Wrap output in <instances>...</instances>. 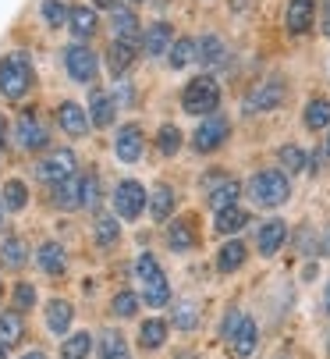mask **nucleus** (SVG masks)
Instances as JSON below:
<instances>
[{"label": "nucleus", "mask_w": 330, "mask_h": 359, "mask_svg": "<svg viewBox=\"0 0 330 359\" xmlns=\"http://www.w3.org/2000/svg\"><path fill=\"white\" fill-rule=\"evenodd\" d=\"M238 196H242V185H238L235 178H224L220 185H213V189L206 192V203L220 214V210H228V207H238Z\"/></svg>", "instance_id": "18"}, {"label": "nucleus", "mask_w": 330, "mask_h": 359, "mask_svg": "<svg viewBox=\"0 0 330 359\" xmlns=\"http://www.w3.org/2000/svg\"><path fill=\"white\" fill-rule=\"evenodd\" d=\"M284 238H288V224H284L281 217L263 221L259 231H256V249H259V256H277L281 245H284Z\"/></svg>", "instance_id": "11"}, {"label": "nucleus", "mask_w": 330, "mask_h": 359, "mask_svg": "<svg viewBox=\"0 0 330 359\" xmlns=\"http://www.w3.org/2000/svg\"><path fill=\"white\" fill-rule=\"evenodd\" d=\"M316 249H319L323 256H330V224L323 228V238H319V245H316Z\"/></svg>", "instance_id": "47"}, {"label": "nucleus", "mask_w": 330, "mask_h": 359, "mask_svg": "<svg viewBox=\"0 0 330 359\" xmlns=\"http://www.w3.org/2000/svg\"><path fill=\"white\" fill-rule=\"evenodd\" d=\"M4 210H8V207H4V199H0V221H4Z\"/></svg>", "instance_id": "54"}, {"label": "nucleus", "mask_w": 330, "mask_h": 359, "mask_svg": "<svg viewBox=\"0 0 330 359\" xmlns=\"http://www.w3.org/2000/svg\"><path fill=\"white\" fill-rule=\"evenodd\" d=\"M22 338H25V320H22V313H18V310L0 313V345L15 348Z\"/></svg>", "instance_id": "24"}, {"label": "nucleus", "mask_w": 330, "mask_h": 359, "mask_svg": "<svg viewBox=\"0 0 330 359\" xmlns=\"http://www.w3.org/2000/svg\"><path fill=\"white\" fill-rule=\"evenodd\" d=\"M199 61L206 65V68H220V65H224L228 61V46H224V39H220V36H202L199 39Z\"/></svg>", "instance_id": "26"}, {"label": "nucleus", "mask_w": 330, "mask_h": 359, "mask_svg": "<svg viewBox=\"0 0 330 359\" xmlns=\"http://www.w3.org/2000/svg\"><path fill=\"white\" fill-rule=\"evenodd\" d=\"M43 18H46V25L57 29V25H64L71 18V11L61 4V0H43Z\"/></svg>", "instance_id": "43"}, {"label": "nucleus", "mask_w": 330, "mask_h": 359, "mask_svg": "<svg viewBox=\"0 0 330 359\" xmlns=\"http://www.w3.org/2000/svg\"><path fill=\"white\" fill-rule=\"evenodd\" d=\"M110 310H114V317H121V320L135 317V310H139V295H135V292H118L114 299H110Z\"/></svg>", "instance_id": "41"}, {"label": "nucleus", "mask_w": 330, "mask_h": 359, "mask_svg": "<svg viewBox=\"0 0 330 359\" xmlns=\"http://www.w3.org/2000/svg\"><path fill=\"white\" fill-rule=\"evenodd\" d=\"M132 4H142V0H132Z\"/></svg>", "instance_id": "56"}, {"label": "nucleus", "mask_w": 330, "mask_h": 359, "mask_svg": "<svg viewBox=\"0 0 330 359\" xmlns=\"http://www.w3.org/2000/svg\"><path fill=\"white\" fill-rule=\"evenodd\" d=\"M15 139H18V146L22 149H29V153H36V149H46V142H50V132L36 121V114H22L18 118V125H15Z\"/></svg>", "instance_id": "12"}, {"label": "nucleus", "mask_w": 330, "mask_h": 359, "mask_svg": "<svg viewBox=\"0 0 330 359\" xmlns=\"http://www.w3.org/2000/svg\"><path fill=\"white\" fill-rule=\"evenodd\" d=\"M4 139H8V121H4V114H0V146H4Z\"/></svg>", "instance_id": "49"}, {"label": "nucleus", "mask_w": 330, "mask_h": 359, "mask_svg": "<svg viewBox=\"0 0 330 359\" xmlns=\"http://www.w3.org/2000/svg\"><path fill=\"white\" fill-rule=\"evenodd\" d=\"M89 348H92V334H89V331H75V334L64 338V345H61V359H85Z\"/></svg>", "instance_id": "33"}, {"label": "nucleus", "mask_w": 330, "mask_h": 359, "mask_svg": "<svg viewBox=\"0 0 330 359\" xmlns=\"http://www.w3.org/2000/svg\"><path fill=\"white\" fill-rule=\"evenodd\" d=\"M135 278L142 281V299H146L149 306H167V302H171L167 274L160 271V264H156L153 252H139V260H135Z\"/></svg>", "instance_id": "2"}, {"label": "nucleus", "mask_w": 330, "mask_h": 359, "mask_svg": "<svg viewBox=\"0 0 330 359\" xmlns=\"http://www.w3.org/2000/svg\"><path fill=\"white\" fill-rule=\"evenodd\" d=\"M228 135H231V121H228L224 114H209V118L195 128V135H192V149H195V153H213V149L224 146Z\"/></svg>", "instance_id": "8"}, {"label": "nucleus", "mask_w": 330, "mask_h": 359, "mask_svg": "<svg viewBox=\"0 0 330 359\" xmlns=\"http://www.w3.org/2000/svg\"><path fill=\"white\" fill-rule=\"evenodd\" d=\"M64 68H68V75L75 79V82H96V72H99V61H96V54L89 46H68L64 50Z\"/></svg>", "instance_id": "9"}, {"label": "nucleus", "mask_w": 330, "mask_h": 359, "mask_svg": "<svg viewBox=\"0 0 330 359\" xmlns=\"http://www.w3.org/2000/svg\"><path fill=\"white\" fill-rule=\"evenodd\" d=\"M32 302H36V288H32L29 281H22V285L15 288V310L22 313V310H29Z\"/></svg>", "instance_id": "45"}, {"label": "nucleus", "mask_w": 330, "mask_h": 359, "mask_svg": "<svg viewBox=\"0 0 330 359\" xmlns=\"http://www.w3.org/2000/svg\"><path fill=\"white\" fill-rule=\"evenodd\" d=\"M323 36H330V0H326V11H323Z\"/></svg>", "instance_id": "48"}, {"label": "nucleus", "mask_w": 330, "mask_h": 359, "mask_svg": "<svg viewBox=\"0 0 330 359\" xmlns=\"http://www.w3.org/2000/svg\"><path fill=\"white\" fill-rule=\"evenodd\" d=\"M249 224V210H242V207H228V210H220L216 214V231L220 235H235V231H242Z\"/></svg>", "instance_id": "30"}, {"label": "nucleus", "mask_w": 330, "mask_h": 359, "mask_svg": "<svg viewBox=\"0 0 330 359\" xmlns=\"http://www.w3.org/2000/svg\"><path fill=\"white\" fill-rule=\"evenodd\" d=\"M326 125H330V100L312 96L309 104H305V128L319 132V128H326Z\"/></svg>", "instance_id": "31"}, {"label": "nucleus", "mask_w": 330, "mask_h": 359, "mask_svg": "<svg viewBox=\"0 0 330 359\" xmlns=\"http://www.w3.org/2000/svg\"><path fill=\"white\" fill-rule=\"evenodd\" d=\"M171 320H174V327H181V331H192V327L199 324V310H195V302H178Z\"/></svg>", "instance_id": "42"}, {"label": "nucleus", "mask_w": 330, "mask_h": 359, "mask_svg": "<svg viewBox=\"0 0 330 359\" xmlns=\"http://www.w3.org/2000/svg\"><path fill=\"white\" fill-rule=\"evenodd\" d=\"M142 142H146L142 125H135V121L121 125V128H118V139H114V153H118V161L135 164V161L142 157Z\"/></svg>", "instance_id": "10"}, {"label": "nucleus", "mask_w": 330, "mask_h": 359, "mask_svg": "<svg viewBox=\"0 0 330 359\" xmlns=\"http://www.w3.org/2000/svg\"><path fill=\"white\" fill-rule=\"evenodd\" d=\"M53 207L78 210V207H82V178H68V182H61V185H53Z\"/></svg>", "instance_id": "23"}, {"label": "nucleus", "mask_w": 330, "mask_h": 359, "mask_svg": "<svg viewBox=\"0 0 330 359\" xmlns=\"http://www.w3.org/2000/svg\"><path fill=\"white\" fill-rule=\"evenodd\" d=\"M326 345H330V341H326Z\"/></svg>", "instance_id": "57"}, {"label": "nucleus", "mask_w": 330, "mask_h": 359, "mask_svg": "<svg viewBox=\"0 0 330 359\" xmlns=\"http://www.w3.org/2000/svg\"><path fill=\"white\" fill-rule=\"evenodd\" d=\"M256 341H259V327H256L252 317H245L242 327H238V334L231 338V352H235L238 359H249V355L256 352Z\"/></svg>", "instance_id": "22"}, {"label": "nucleus", "mask_w": 330, "mask_h": 359, "mask_svg": "<svg viewBox=\"0 0 330 359\" xmlns=\"http://www.w3.org/2000/svg\"><path fill=\"white\" fill-rule=\"evenodd\" d=\"M25 256H29V249H25L22 238H4V242H0V260H4V267L18 271L25 264Z\"/></svg>", "instance_id": "36"}, {"label": "nucleus", "mask_w": 330, "mask_h": 359, "mask_svg": "<svg viewBox=\"0 0 330 359\" xmlns=\"http://www.w3.org/2000/svg\"><path fill=\"white\" fill-rule=\"evenodd\" d=\"M167 57H171V68H185V65H192V61L199 57V43L185 36V39H178V43L171 46Z\"/></svg>", "instance_id": "38"}, {"label": "nucleus", "mask_w": 330, "mask_h": 359, "mask_svg": "<svg viewBox=\"0 0 330 359\" xmlns=\"http://www.w3.org/2000/svg\"><path fill=\"white\" fill-rule=\"evenodd\" d=\"M156 146H160L163 157H174V153L181 149V132H178V125H163L160 135H156Z\"/></svg>", "instance_id": "40"}, {"label": "nucleus", "mask_w": 330, "mask_h": 359, "mask_svg": "<svg viewBox=\"0 0 330 359\" xmlns=\"http://www.w3.org/2000/svg\"><path fill=\"white\" fill-rule=\"evenodd\" d=\"M146 207H149V196H146L142 182L125 178V182H118V185H114V210H118L125 221L142 217V210H146Z\"/></svg>", "instance_id": "6"}, {"label": "nucleus", "mask_w": 330, "mask_h": 359, "mask_svg": "<svg viewBox=\"0 0 330 359\" xmlns=\"http://www.w3.org/2000/svg\"><path fill=\"white\" fill-rule=\"evenodd\" d=\"M132 61H135V46H128V43H110V50H106V72L110 75H125L128 68H132Z\"/></svg>", "instance_id": "25"}, {"label": "nucleus", "mask_w": 330, "mask_h": 359, "mask_svg": "<svg viewBox=\"0 0 330 359\" xmlns=\"http://www.w3.org/2000/svg\"><path fill=\"white\" fill-rule=\"evenodd\" d=\"M110 29H114V39H118V43H128V46H139V43H142L139 18H135L128 8H114V11H110Z\"/></svg>", "instance_id": "13"}, {"label": "nucleus", "mask_w": 330, "mask_h": 359, "mask_svg": "<svg viewBox=\"0 0 330 359\" xmlns=\"http://www.w3.org/2000/svg\"><path fill=\"white\" fill-rule=\"evenodd\" d=\"M92 231H96V242H99L103 249H110V245L118 242V235H121V228H118L114 214H99V217H96V224H92Z\"/></svg>", "instance_id": "37"}, {"label": "nucleus", "mask_w": 330, "mask_h": 359, "mask_svg": "<svg viewBox=\"0 0 330 359\" xmlns=\"http://www.w3.org/2000/svg\"><path fill=\"white\" fill-rule=\"evenodd\" d=\"M36 260H39V267H43L50 278H61V274L68 271V256H64V249H61L57 242H46V245H39Z\"/></svg>", "instance_id": "21"}, {"label": "nucleus", "mask_w": 330, "mask_h": 359, "mask_svg": "<svg viewBox=\"0 0 330 359\" xmlns=\"http://www.w3.org/2000/svg\"><path fill=\"white\" fill-rule=\"evenodd\" d=\"M245 256H249L245 242H238V238L224 242V245L216 249V271H220V274H235V271L245 264Z\"/></svg>", "instance_id": "19"}, {"label": "nucleus", "mask_w": 330, "mask_h": 359, "mask_svg": "<svg viewBox=\"0 0 330 359\" xmlns=\"http://www.w3.org/2000/svg\"><path fill=\"white\" fill-rule=\"evenodd\" d=\"M68 25H71V32H75L78 39H89V36L96 32V11H92V8H85V4H78V8H71Z\"/></svg>", "instance_id": "32"}, {"label": "nucleus", "mask_w": 330, "mask_h": 359, "mask_svg": "<svg viewBox=\"0 0 330 359\" xmlns=\"http://www.w3.org/2000/svg\"><path fill=\"white\" fill-rule=\"evenodd\" d=\"M96 8H110V11H114L118 4H114V0H96Z\"/></svg>", "instance_id": "51"}, {"label": "nucleus", "mask_w": 330, "mask_h": 359, "mask_svg": "<svg viewBox=\"0 0 330 359\" xmlns=\"http://www.w3.org/2000/svg\"><path fill=\"white\" fill-rule=\"evenodd\" d=\"M82 207H85V210H96V207H99V178H96L92 171L82 178Z\"/></svg>", "instance_id": "44"}, {"label": "nucleus", "mask_w": 330, "mask_h": 359, "mask_svg": "<svg viewBox=\"0 0 330 359\" xmlns=\"http://www.w3.org/2000/svg\"><path fill=\"white\" fill-rule=\"evenodd\" d=\"M99 359H132L128 355V345L118 331H103L99 334Z\"/></svg>", "instance_id": "34"}, {"label": "nucleus", "mask_w": 330, "mask_h": 359, "mask_svg": "<svg viewBox=\"0 0 330 359\" xmlns=\"http://www.w3.org/2000/svg\"><path fill=\"white\" fill-rule=\"evenodd\" d=\"M89 118H92L96 128H106L110 121H114V100H110L103 89H92V96H89Z\"/></svg>", "instance_id": "27"}, {"label": "nucleus", "mask_w": 330, "mask_h": 359, "mask_svg": "<svg viewBox=\"0 0 330 359\" xmlns=\"http://www.w3.org/2000/svg\"><path fill=\"white\" fill-rule=\"evenodd\" d=\"M312 18H316V0H288V11H284L288 32H295V36L309 32Z\"/></svg>", "instance_id": "15"}, {"label": "nucleus", "mask_w": 330, "mask_h": 359, "mask_svg": "<svg viewBox=\"0 0 330 359\" xmlns=\"http://www.w3.org/2000/svg\"><path fill=\"white\" fill-rule=\"evenodd\" d=\"M249 196H252L256 207H266V210L284 207L288 196H291V182H288V175H284V171L266 168V171H259V175H252V178H249Z\"/></svg>", "instance_id": "1"}, {"label": "nucleus", "mask_w": 330, "mask_h": 359, "mask_svg": "<svg viewBox=\"0 0 330 359\" xmlns=\"http://www.w3.org/2000/svg\"><path fill=\"white\" fill-rule=\"evenodd\" d=\"M323 310L330 313V281H326V292H323Z\"/></svg>", "instance_id": "50"}, {"label": "nucleus", "mask_w": 330, "mask_h": 359, "mask_svg": "<svg viewBox=\"0 0 330 359\" xmlns=\"http://www.w3.org/2000/svg\"><path fill=\"white\" fill-rule=\"evenodd\" d=\"M171 210H174V189L171 185H156L149 192V214H153V221H167Z\"/></svg>", "instance_id": "28"}, {"label": "nucleus", "mask_w": 330, "mask_h": 359, "mask_svg": "<svg viewBox=\"0 0 330 359\" xmlns=\"http://www.w3.org/2000/svg\"><path fill=\"white\" fill-rule=\"evenodd\" d=\"M167 245H171L174 252H192V249L199 245L195 221H192V217H178V221H171V228H167Z\"/></svg>", "instance_id": "14"}, {"label": "nucleus", "mask_w": 330, "mask_h": 359, "mask_svg": "<svg viewBox=\"0 0 330 359\" xmlns=\"http://www.w3.org/2000/svg\"><path fill=\"white\" fill-rule=\"evenodd\" d=\"M0 199H4V207H8V210H25V203H29V189H25V182H18V178L4 182V189H0Z\"/></svg>", "instance_id": "35"}, {"label": "nucleus", "mask_w": 330, "mask_h": 359, "mask_svg": "<svg viewBox=\"0 0 330 359\" xmlns=\"http://www.w3.org/2000/svg\"><path fill=\"white\" fill-rule=\"evenodd\" d=\"M71 317H75V310H71L68 299H50V302H46V327H50L53 334H68Z\"/></svg>", "instance_id": "20"}, {"label": "nucleus", "mask_w": 330, "mask_h": 359, "mask_svg": "<svg viewBox=\"0 0 330 359\" xmlns=\"http://www.w3.org/2000/svg\"><path fill=\"white\" fill-rule=\"evenodd\" d=\"M323 157L330 161V132H326V139H323Z\"/></svg>", "instance_id": "52"}, {"label": "nucleus", "mask_w": 330, "mask_h": 359, "mask_svg": "<svg viewBox=\"0 0 330 359\" xmlns=\"http://www.w3.org/2000/svg\"><path fill=\"white\" fill-rule=\"evenodd\" d=\"M75 168H78V157L71 149H50L36 164V178L46 182V185H61V182L75 178Z\"/></svg>", "instance_id": "5"}, {"label": "nucleus", "mask_w": 330, "mask_h": 359, "mask_svg": "<svg viewBox=\"0 0 330 359\" xmlns=\"http://www.w3.org/2000/svg\"><path fill=\"white\" fill-rule=\"evenodd\" d=\"M22 359H46V355H43V352H25Z\"/></svg>", "instance_id": "53"}, {"label": "nucleus", "mask_w": 330, "mask_h": 359, "mask_svg": "<svg viewBox=\"0 0 330 359\" xmlns=\"http://www.w3.org/2000/svg\"><path fill=\"white\" fill-rule=\"evenodd\" d=\"M281 168H284V175L291 171V175H298V171H305L309 168V157H305V149L302 146H281Z\"/></svg>", "instance_id": "39"}, {"label": "nucleus", "mask_w": 330, "mask_h": 359, "mask_svg": "<svg viewBox=\"0 0 330 359\" xmlns=\"http://www.w3.org/2000/svg\"><path fill=\"white\" fill-rule=\"evenodd\" d=\"M163 341H167V320L153 317V320H142L139 324V345L142 348H160Z\"/></svg>", "instance_id": "29"}, {"label": "nucleus", "mask_w": 330, "mask_h": 359, "mask_svg": "<svg viewBox=\"0 0 330 359\" xmlns=\"http://www.w3.org/2000/svg\"><path fill=\"white\" fill-rule=\"evenodd\" d=\"M142 50H146L149 57L171 54V25H167V22H153V25L142 32Z\"/></svg>", "instance_id": "16"}, {"label": "nucleus", "mask_w": 330, "mask_h": 359, "mask_svg": "<svg viewBox=\"0 0 330 359\" xmlns=\"http://www.w3.org/2000/svg\"><path fill=\"white\" fill-rule=\"evenodd\" d=\"M0 359H8V348L4 345H0Z\"/></svg>", "instance_id": "55"}, {"label": "nucleus", "mask_w": 330, "mask_h": 359, "mask_svg": "<svg viewBox=\"0 0 330 359\" xmlns=\"http://www.w3.org/2000/svg\"><path fill=\"white\" fill-rule=\"evenodd\" d=\"M242 320H245V313H242V310H231V313L224 317V327H220V334H224V338L231 341V338L238 334V327H242Z\"/></svg>", "instance_id": "46"}, {"label": "nucleus", "mask_w": 330, "mask_h": 359, "mask_svg": "<svg viewBox=\"0 0 330 359\" xmlns=\"http://www.w3.org/2000/svg\"><path fill=\"white\" fill-rule=\"evenodd\" d=\"M57 121H61V128L68 132V135H85L89 132V125H92V118L85 114V107H78V104H71V100H68V104H61V111H57Z\"/></svg>", "instance_id": "17"}, {"label": "nucleus", "mask_w": 330, "mask_h": 359, "mask_svg": "<svg viewBox=\"0 0 330 359\" xmlns=\"http://www.w3.org/2000/svg\"><path fill=\"white\" fill-rule=\"evenodd\" d=\"M29 86H32V61H29V54L15 50V54L0 61V96L22 100L29 93Z\"/></svg>", "instance_id": "3"}, {"label": "nucleus", "mask_w": 330, "mask_h": 359, "mask_svg": "<svg viewBox=\"0 0 330 359\" xmlns=\"http://www.w3.org/2000/svg\"><path fill=\"white\" fill-rule=\"evenodd\" d=\"M284 82L281 79H266V82H259V86H252L249 89V96H245V114H266V111H277L281 104H284Z\"/></svg>", "instance_id": "7"}, {"label": "nucleus", "mask_w": 330, "mask_h": 359, "mask_svg": "<svg viewBox=\"0 0 330 359\" xmlns=\"http://www.w3.org/2000/svg\"><path fill=\"white\" fill-rule=\"evenodd\" d=\"M181 107H185V114H195V118L216 114V107H220V86H216V79L213 75L192 79L185 86V93H181Z\"/></svg>", "instance_id": "4"}]
</instances>
